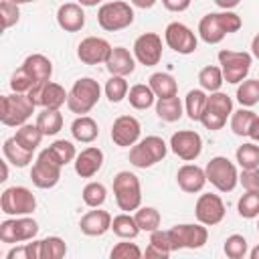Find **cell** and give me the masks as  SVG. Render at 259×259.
I'll return each mask as SVG.
<instances>
[{
  "label": "cell",
  "instance_id": "1",
  "mask_svg": "<svg viewBox=\"0 0 259 259\" xmlns=\"http://www.w3.org/2000/svg\"><path fill=\"white\" fill-rule=\"evenodd\" d=\"M243 26V20L239 14L233 10H223V12H208L200 18L198 22V34L206 45H217L221 42L227 34L237 32Z\"/></svg>",
  "mask_w": 259,
  "mask_h": 259
},
{
  "label": "cell",
  "instance_id": "2",
  "mask_svg": "<svg viewBox=\"0 0 259 259\" xmlns=\"http://www.w3.org/2000/svg\"><path fill=\"white\" fill-rule=\"evenodd\" d=\"M101 87L93 77H81L73 83L67 99V107L77 115H87L99 101Z\"/></svg>",
  "mask_w": 259,
  "mask_h": 259
},
{
  "label": "cell",
  "instance_id": "3",
  "mask_svg": "<svg viewBox=\"0 0 259 259\" xmlns=\"http://www.w3.org/2000/svg\"><path fill=\"white\" fill-rule=\"evenodd\" d=\"M34 103L26 93H12L2 95L0 99V121L8 127H20L28 123L30 115L34 113Z\"/></svg>",
  "mask_w": 259,
  "mask_h": 259
},
{
  "label": "cell",
  "instance_id": "4",
  "mask_svg": "<svg viewBox=\"0 0 259 259\" xmlns=\"http://www.w3.org/2000/svg\"><path fill=\"white\" fill-rule=\"evenodd\" d=\"M113 194L119 210L132 212L142 206V186L134 172L121 170L113 176Z\"/></svg>",
  "mask_w": 259,
  "mask_h": 259
},
{
  "label": "cell",
  "instance_id": "5",
  "mask_svg": "<svg viewBox=\"0 0 259 259\" xmlns=\"http://www.w3.org/2000/svg\"><path fill=\"white\" fill-rule=\"evenodd\" d=\"M168 154V146L160 136H146L130 148V164L136 168H150L162 162Z\"/></svg>",
  "mask_w": 259,
  "mask_h": 259
},
{
  "label": "cell",
  "instance_id": "6",
  "mask_svg": "<svg viewBox=\"0 0 259 259\" xmlns=\"http://www.w3.org/2000/svg\"><path fill=\"white\" fill-rule=\"evenodd\" d=\"M97 22L107 32H117L134 22V8L123 0L105 2L97 10Z\"/></svg>",
  "mask_w": 259,
  "mask_h": 259
},
{
  "label": "cell",
  "instance_id": "7",
  "mask_svg": "<svg viewBox=\"0 0 259 259\" xmlns=\"http://www.w3.org/2000/svg\"><path fill=\"white\" fill-rule=\"evenodd\" d=\"M251 63H253V55L245 51L223 49L219 53V65H221L223 77L227 83H233V85H239L241 81L247 79L251 71Z\"/></svg>",
  "mask_w": 259,
  "mask_h": 259
},
{
  "label": "cell",
  "instance_id": "8",
  "mask_svg": "<svg viewBox=\"0 0 259 259\" xmlns=\"http://www.w3.org/2000/svg\"><path fill=\"white\" fill-rule=\"evenodd\" d=\"M206 182H210L221 192H231L239 184V172L237 166L227 156H214L204 166Z\"/></svg>",
  "mask_w": 259,
  "mask_h": 259
},
{
  "label": "cell",
  "instance_id": "9",
  "mask_svg": "<svg viewBox=\"0 0 259 259\" xmlns=\"http://www.w3.org/2000/svg\"><path fill=\"white\" fill-rule=\"evenodd\" d=\"M231 113H233V99L223 91H214V93H208L206 97L200 123L206 130L217 132L227 123V117H231Z\"/></svg>",
  "mask_w": 259,
  "mask_h": 259
},
{
  "label": "cell",
  "instance_id": "10",
  "mask_svg": "<svg viewBox=\"0 0 259 259\" xmlns=\"http://www.w3.org/2000/svg\"><path fill=\"white\" fill-rule=\"evenodd\" d=\"M0 208L8 217H24L32 214L36 208V198L26 186H10L0 196Z\"/></svg>",
  "mask_w": 259,
  "mask_h": 259
},
{
  "label": "cell",
  "instance_id": "11",
  "mask_svg": "<svg viewBox=\"0 0 259 259\" xmlns=\"http://www.w3.org/2000/svg\"><path fill=\"white\" fill-rule=\"evenodd\" d=\"M168 237H170L172 251H178V249H200L208 239V231H206V225H202V223H196V225L182 223V225H174L168 231Z\"/></svg>",
  "mask_w": 259,
  "mask_h": 259
},
{
  "label": "cell",
  "instance_id": "12",
  "mask_svg": "<svg viewBox=\"0 0 259 259\" xmlns=\"http://www.w3.org/2000/svg\"><path fill=\"white\" fill-rule=\"evenodd\" d=\"M38 233V223L30 219L28 214L24 217H12L0 223V241L8 245L32 241Z\"/></svg>",
  "mask_w": 259,
  "mask_h": 259
},
{
  "label": "cell",
  "instance_id": "13",
  "mask_svg": "<svg viewBox=\"0 0 259 259\" xmlns=\"http://www.w3.org/2000/svg\"><path fill=\"white\" fill-rule=\"evenodd\" d=\"M61 164L51 156V152L45 148L40 154H38V158L34 160V164H32V170H30V180H32V184L36 186V188H42V190H47V188H53V186H57L59 184V180H61Z\"/></svg>",
  "mask_w": 259,
  "mask_h": 259
},
{
  "label": "cell",
  "instance_id": "14",
  "mask_svg": "<svg viewBox=\"0 0 259 259\" xmlns=\"http://www.w3.org/2000/svg\"><path fill=\"white\" fill-rule=\"evenodd\" d=\"M170 150L184 162H194L202 152V138L198 132L180 130L170 138Z\"/></svg>",
  "mask_w": 259,
  "mask_h": 259
},
{
  "label": "cell",
  "instance_id": "15",
  "mask_svg": "<svg viewBox=\"0 0 259 259\" xmlns=\"http://www.w3.org/2000/svg\"><path fill=\"white\" fill-rule=\"evenodd\" d=\"M164 40L178 55H190L196 51V45H198L196 34L182 22H170L164 30Z\"/></svg>",
  "mask_w": 259,
  "mask_h": 259
},
{
  "label": "cell",
  "instance_id": "16",
  "mask_svg": "<svg viewBox=\"0 0 259 259\" xmlns=\"http://www.w3.org/2000/svg\"><path fill=\"white\" fill-rule=\"evenodd\" d=\"M225 202L219 194H212V192H206V194H200L196 204H194V214H196V221L206 225V227H214L219 225L223 219H225Z\"/></svg>",
  "mask_w": 259,
  "mask_h": 259
},
{
  "label": "cell",
  "instance_id": "17",
  "mask_svg": "<svg viewBox=\"0 0 259 259\" xmlns=\"http://www.w3.org/2000/svg\"><path fill=\"white\" fill-rule=\"evenodd\" d=\"M134 57L144 67H154L162 59V38L156 32H144L134 42Z\"/></svg>",
  "mask_w": 259,
  "mask_h": 259
},
{
  "label": "cell",
  "instance_id": "18",
  "mask_svg": "<svg viewBox=\"0 0 259 259\" xmlns=\"http://www.w3.org/2000/svg\"><path fill=\"white\" fill-rule=\"evenodd\" d=\"M26 95L30 97V101L34 105L49 107V109H61L67 103V99H69V93L65 91V87L59 85V83H55V81H47V83L34 87Z\"/></svg>",
  "mask_w": 259,
  "mask_h": 259
},
{
  "label": "cell",
  "instance_id": "19",
  "mask_svg": "<svg viewBox=\"0 0 259 259\" xmlns=\"http://www.w3.org/2000/svg\"><path fill=\"white\" fill-rule=\"evenodd\" d=\"M111 45L101 38V36H87L79 42L77 47V57L81 63L85 65H99V63H105L109 53H111Z\"/></svg>",
  "mask_w": 259,
  "mask_h": 259
},
{
  "label": "cell",
  "instance_id": "20",
  "mask_svg": "<svg viewBox=\"0 0 259 259\" xmlns=\"http://www.w3.org/2000/svg\"><path fill=\"white\" fill-rule=\"evenodd\" d=\"M142 125L134 115H119L111 125V140L119 148H130L140 140Z\"/></svg>",
  "mask_w": 259,
  "mask_h": 259
},
{
  "label": "cell",
  "instance_id": "21",
  "mask_svg": "<svg viewBox=\"0 0 259 259\" xmlns=\"http://www.w3.org/2000/svg\"><path fill=\"white\" fill-rule=\"evenodd\" d=\"M57 24L65 32H79L85 26V12L79 2H65L57 10Z\"/></svg>",
  "mask_w": 259,
  "mask_h": 259
},
{
  "label": "cell",
  "instance_id": "22",
  "mask_svg": "<svg viewBox=\"0 0 259 259\" xmlns=\"http://www.w3.org/2000/svg\"><path fill=\"white\" fill-rule=\"evenodd\" d=\"M73 164H75V172L81 178H93L103 166V152L97 146H89L77 154Z\"/></svg>",
  "mask_w": 259,
  "mask_h": 259
},
{
  "label": "cell",
  "instance_id": "23",
  "mask_svg": "<svg viewBox=\"0 0 259 259\" xmlns=\"http://www.w3.org/2000/svg\"><path fill=\"white\" fill-rule=\"evenodd\" d=\"M176 182H178L180 190H184L188 194H194V192H200L204 188L206 172H204V168H200L196 164H184L176 172Z\"/></svg>",
  "mask_w": 259,
  "mask_h": 259
},
{
  "label": "cell",
  "instance_id": "24",
  "mask_svg": "<svg viewBox=\"0 0 259 259\" xmlns=\"http://www.w3.org/2000/svg\"><path fill=\"white\" fill-rule=\"evenodd\" d=\"M111 221L113 219H111V214L107 210L95 208V210H89L87 214L81 217L79 229L87 237H101V235H105L111 229Z\"/></svg>",
  "mask_w": 259,
  "mask_h": 259
},
{
  "label": "cell",
  "instance_id": "25",
  "mask_svg": "<svg viewBox=\"0 0 259 259\" xmlns=\"http://www.w3.org/2000/svg\"><path fill=\"white\" fill-rule=\"evenodd\" d=\"M22 69L24 73L34 81V87L51 81V75H53V63L49 61V57L40 55V53H34V55H28L22 63Z\"/></svg>",
  "mask_w": 259,
  "mask_h": 259
},
{
  "label": "cell",
  "instance_id": "26",
  "mask_svg": "<svg viewBox=\"0 0 259 259\" xmlns=\"http://www.w3.org/2000/svg\"><path fill=\"white\" fill-rule=\"evenodd\" d=\"M105 67L111 75H121V77H127L136 71V57L125 49V47H113L107 61H105Z\"/></svg>",
  "mask_w": 259,
  "mask_h": 259
},
{
  "label": "cell",
  "instance_id": "27",
  "mask_svg": "<svg viewBox=\"0 0 259 259\" xmlns=\"http://www.w3.org/2000/svg\"><path fill=\"white\" fill-rule=\"evenodd\" d=\"M71 134L77 142L81 144H91L99 136V125L93 117L89 115H77L71 123Z\"/></svg>",
  "mask_w": 259,
  "mask_h": 259
},
{
  "label": "cell",
  "instance_id": "28",
  "mask_svg": "<svg viewBox=\"0 0 259 259\" xmlns=\"http://www.w3.org/2000/svg\"><path fill=\"white\" fill-rule=\"evenodd\" d=\"M184 113V107H182V101L178 99V95L174 97H158L156 101V115L162 119V121H178Z\"/></svg>",
  "mask_w": 259,
  "mask_h": 259
},
{
  "label": "cell",
  "instance_id": "29",
  "mask_svg": "<svg viewBox=\"0 0 259 259\" xmlns=\"http://www.w3.org/2000/svg\"><path fill=\"white\" fill-rule=\"evenodd\" d=\"M2 152H4V158H6L12 166H16V168H24V166H28V164L32 162V152H28L26 148H22V146L14 140V136L8 138V140H4Z\"/></svg>",
  "mask_w": 259,
  "mask_h": 259
},
{
  "label": "cell",
  "instance_id": "30",
  "mask_svg": "<svg viewBox=\"0 0 259 259\" xmlns=\"http://www.w3.org/2000/svg\"><path fill=\"white\" fill-rule=\"evenodd\" d=\"M172 253V247H170V237H168V231H162V229H156L150 233V243L146 247V257H160V259H166L170 257Z\"/></svg>",
  "mask_w": 259,
  "mask_h": 259
},
{
  "label": "cell",
  "instance_id": "31",
  "mask_svg": "<svg viewBox=\"0 0 259 259\" xmlns=\"http://www.w3.org/2000/svg\"><path fill=\"white\" fill-rule=\"evenodd\" d=\"M148 85L152 87L156 97H174V95H178V83L170 73H154V75H150Z\"/></svg>",
  "mask_w": 259,
  "mask_h": 259
},
{
  "label": "cell",
  "instance_id": "32",
  "mask_svg": "<svg viewBox=\"0 0 259 259\" xmlns=\"http://www.w3.org/2000/svg\"><path fill=\"white\" fill-rule=\"evenodd\" d=\"M42 138H45V134L38 130L36 123H24V125L16 127V134H14V140H16L22 148H26L28 152H34V150L40 146Z\"/></svg>",
  "mask_w": 259,
  "mask_h": 259
},
{
  "label": "cell",
  "instance_id": "33",
  "mask_svg": "<svg viewBox=\"0 0 259 259\" xmlns=\"http://www.w3.org/2000/svg\"><path fill=\"white\" fill-rule=\"evenodd\" d=\"M36 125L45 136H55L63 130V115L59 109L42 107V111L36 115Z\"/></svg>",
  "mask_w": 259,
  "mask_h": 259
},
{
  "label": "cell",
  "instance_id": "34",
  "mask_svg": "<svg viewBox=\"0 0 259 259\" xmlns=\"http://www.w3.org/2000/svg\"><path fill=\"white\" fill-rule=\"evenodd\" d=\"M127 99H130V105L134 109H148L154 105L156 101V95L152 91L150 85H144V83H138L134 87H130L127 91Z\"/></svg>",
  "mask_w": 259,
  "mask_h": 259
},
{
  "label": "cell",
  "instance_id": "35",
  "mask_svg": "<svg viewBox=\"0 0 259 259\" xmlns=\"http://www.w3.org/2000/svg\"><path fill=\"white\" fill-rule=\"evenodd\" d=\"M111 231L119 237V239H136L140 233V227L136 223V217H132L130 212H121L117 217H113L111 221Z\"/></svg>",
  "mask_w": 259,
  "mask_h": 259
},
{
  "label": "cell",
  "instance_id": "36",
  "mask_svg": "<svg viewBox=\"0 0 259 259\" xmlns=\"http://www.w3.org/2000/svg\"><path fill=\"white\" fill-rule=\"evenodd\" d=\"M198 83H200V89H204L208 93L221 91V85L225 83V77H223L221 67H217V65L202 67L200 73H198Z\"/></svg>",
  "mask_w": 259,
  "mask_h": 259
},
{
  "label": "cell",
  "instance_id": "37",
  "mask_svg": "<svg viewBox=\"0 0 259 259\" xmlns=\"http://www.w3.org/2000/svg\"><path fill=\"white\" fill-rule=\"evenodd\" d=\"M206 91L204 89H190L186 93V99H184V109L188 113V117L192 121H200V115L204 111V105H206Z\"/></svg>",
  "mask_w": 259,
  "mask_h": 259
},
{
  "label": "cell",
  "instance_id": "38",
  "mask_svg": "<svg viewBox=\"0 0 259 259\" xmlns=\"http://www.w3.org/2000/svg\"><path fill=\"white\" fill-rule=\"evenodd\" d=\"M255 117H257V113L251 111L249 107H241V109L233 111L231 113V130H233V134L235 136H241V138L243 136H249Z\"/></svg>",
  "mask_w": 259,
  "mask_h": 259
},
{
  "label": "cell",
  "instance_id": "39",
  "mask_svg": "<svg viewBox=\"0 0 259 259\" xmlns=\"http://www.w3.org/2000/svg\"><path fill=\"white\" fill-rule=\"evenodd\" d=\"M237 101L241 107H253L259 103V79H245L237 87Z\"/></svg>",
  "mask_w": 259,
  "mask_h": 259
},
{
  "label": "cell",
  "instance_id": "40",
  "mask_svg": "<svg viewBox=\"0 0 259 259\" xmlns=\"http://www.w3.org/2000/svg\"><path fill=\"white\" fill-rule=\"evenodd\" d=\"M237 164L241 166V170L245 168H259V146L257 142H245L237 148L235 152Z\"/></svg>",
  "mask_w": 259,
  "mask_h": 259
},
{
  "label": "cell",
  "instance_id": "41",
  "mask_svg": "<svg viewBox=\"0 0 259 259\" xmlns=\"http://www.w3.org/2000/svg\"><path fill=\"white\" fill-rule=\"evenodd\" d=\"M134 217H136V223H138L140 231L152 233V231L160 229V221H162V217H160L158 208H154V206H140V208L136 210Z\"/></svg>",
  "mask_w": 259,
  "mask_h": 259
},
{
  "label": "cell",
  "instance_id": "42",
  "mask_svg": "<svg viewBox=\"0 0 259 259\" xmlns=\"http://www.w3.org/2000/svg\"><path fill=\"white\" fill-rule=\"evenodd\" d=\"M127 91H130V85H127L125 77H121V75H111L105 83V97L111 103H119L121 99H125Z\"/></svg>",
  "mask_w": 259,
  "mask_h": 259
},
{
  "label": "cell",
  "instance_id": "43",
  "mask_svg": "<svg viewBox=\"0 0 259 259\" xmlns=\"http://www.w3.org/2000/svg\"><path fill=\"white\" fill-rule=\"evenodd\" d=\"M47 150L51 152V156H53L61 166H67L69 162H73V160L77 158L75 146H73V142H69V140H57V142H53Z\"/></svg>",
  "mask_w": 259,
  "mask_h": 259
},
{
  "label": "cell",
  "instance_id": "44",
  "mask_svg": "<svg viewBox=\"0 0 259 259\" xmlns=\"http://www.w3.org/2000/svg\"><path fill=\"white\" fill-rule=\"evenodd\" d=\"M237 210L243 219L259 217V190H245V194L237 202Z\"/></svg>",
  "mask_w": 259,
  "mask_h": 259
},
{
  "label": "cell",
  "instance_id": "45",
  "mask_svg": "<svg viewBox=\"0 0 259 259\" xmlns=\"http://www.w3.org/2000/svg\"><path fill=\"white\" fill-rule=\"evenodd\" d=\"M81 196H83V202H85L87 206L99 208V206L105 202V198H107V188H105L101 182H89V184H85Z\"/></svg>",
  "mask_w": 259,
  "mask_h": 259
},
{
  "label": "cell",
  "instance_id": "46",
  "mask_svg": "<svg viewBox=\"0 0 259 259\" xmlns=\"http://www.w3.org/2000/svg\"><path fill=\"white\" fill-rule=\"evenodd\" d=\"M67 253V243L61 237H47L40 241V259H61Z\"/></svg>",
  "mask_w": 259,
  "mask_h": 259
},
{
  "label": "cell",
  "instance_id": "47",
  "mask_svg": "<svg viewBox=\"0 0 259 259\" xmlns=\"http://www.w3.org/2000/svg\"><path fill=\"white\" fill-rule=\"evenodd\" d=\"M225 255L229 259H243L245 255H249V243L243 235H231L225 239Z\"/></svg>",
  "mask_w": 259,
  "mask_h": 259
},
{
  "label": "cell",
  "instance_id": "48",
  "mask_svg": "<svg viewBox=\"0 0 259 259\" xmlns=\"http://www.w3.org/2000/svg\"><path fill=\"white\" fill-rule=\"evenodd\" d=\"M6 259H40V241L22 243L6 253Z\"/></svg>",
  "mask_w": 259,
  "mask_h": 259
},
{
  "label": "cell",
  "instance_id": "49",
  "mask_svg": "<svg viewBox=\"0 0 259 259\" xmlns=\"http://www.w3.org/2000/svg\"><path fill=\"white\" fill-rule=\"evenodd\" d=\"M109 257H111V259H140V257H142V249H140L136 243L121 241V243L113 245Z\"/></svg>",
  "mask_w": 259,
  "mask_h": 259
},
{
  "label": "cell",
  "instance_id": "50",
  "mask_svg": "<svg viewBox=\"0 0 259 259\" xmlns=\"http://www.w3.org/2000/svg\"><path fill=\"white\" fill-rule=\"evenodd\" d=\"M10 89L14 93H30L34 89V81L24 73V69H16L10 77Z\"/></svg>",
  "mask_w": 259,
  "mask_h": 259
},
{
  "label": "cell",
  "instance_id": "51",
  "mask_svg": "<svg viewBox=\"0 0 259 259\" xmlns=\"http://www.w3.org/2000/svg\"><path fill=\"white\" fill-rule=\"evenodd\" d=\"M0 16H2V26L4 28L14 26L18 22V18H20L18 4H14L12 0H2V4H0Z\"/></svg>",
  "mask_w": 259,
  "mask_h": 259
},
{
  "label": "cell",
  "instance_id": "52",
  "mask_svg": "<svg viewBox=\"0 0 259 259\" xmlns=\"http://www.w3.org/2000/svg\"><path fill=\"white\" fill-rule=\"evenodd\" d=\"M239 182L245 190H259V168H245L239 174Z\"/></svg>",
  "mask_w": 259,
  "mask_h": 259
},
{
  "label": "cell",
  "instance_id": "53",
  "mask_svg": "<svg viewBox=\"0 0 259 259\" xmlns=\"http://www.w3.org/2000/svg\"><path fill=\"white\" fill-rule=\"evenodd\" d=\"M192 0H162L164 8L170 10V12H184L188 6H190Z\"/></svg>",
  "mask_w": 259,
  "mask_h": 259
},
{
  "label": "cell",
  "instance_id": "54",
  "mask_svg": "<svg viewBox=\"0 0 259 259\" xmlns=\"http://www.w3.org/2000/svg\"><path fill=\"white\" fill-rule=\"evenodd\" d=\"M239 2H241V0H214V4H217L219 8H223V10H233Z\"/></svg>",
  "mask_w": 259,
  "mask_h": 259
},
{
  "label": "cell",
  "instance_id": "55",
  "mask_svg": "<svg viewBox=\"0 0 259 259\" xmlns=\"http://www.w3.org/2000/svg\"><path fill=\"white\" fill-rule=\"evenodd\" d=\"M249 138H251L253 142H257V144H259V115L255 117V121H253V125H251V132H249Z\"/></svg>",
  "mask_w": 259,
  "mask_h": 259
},
{
  "label": "cell",
  "instance_id": "56",
  "mask_svg": "<svg viewBox=\"0 0 259 259\" xmlns=\"http://www.w3.org/2000/svg\"><path fill=\"white\" fill-rule=\"evenodd\" d=\"M130 2H132L136 8H144V10H146V8H152L158 0H130Z\"/></svg>",
  "mask_w": 259,
  "mask_h": 259
},
{
  "label": "cell",
  "instance_id": "57",
  "mask_svg": "<svg viewBox=\"0 0 259 259\" xmlns=\"http://www.w3.org/2000/svg\"><path fill=\"white\" fill-rule=\"evenodd\" d=\"M251 55L255 59H259V34H255L253 40H251Z\"/></svg>",
  "mask_w": 259,
  "mask_h": 259
},
{
  "label": "cell",
  "instance_id": "58",
  "mask_svg": "<svg viewBox=\"0 0 259 259\" xmlns=\"http://www.w3.org/2000/svg\"><path fill=\"white\" fill-rule=\"evenodd\" d=\"M81 6H97V4H101L103 0H77Z\"/></svg>",
  "mask_w": 259,
  "mask_h": 259
},
{
  "label": "cell",
  "instance_id": "59",
  "mask_svg": "<svg viewBox=\"0 0 259 259\" xmlns=\"http://www.w3.org/2000/svg\"><path fill=\"white\" fill-rule=\"evenodd\" d=\"M6 178H8V160H6V162H2V178H0V180L4 182Z\"/></svg>",
  "mask_w": 259,
  "mask_h": 259
},
{
  "label": "cell",
  "instance_id": "60",
  "mask_svg": "<svg viewBox=\"0 0 259 259\" xmlns=\"http://www.w3.org/2000/svg\"><path fill=\"white\" fill-rule=\"evenodd\" d=\"M249 257H251V259H259V245H257L255 249L249 251Z\"/></svg>",
  "mask_w": 259,
  "mask_h": 259
},
{
  "label": "cell",
  "instance_id": "61",
  "mask_svg": "<svg viewBox=\"0 0 259 259\" xmlns=\"http://www.w3.org/2000/svg\"><path fill=\"white\" fill-rule=\"evenodd\" d=\"M12 2L20 6V4H28V2H36V0H12Z\"/></svg>",
  "mask_w": 259,
  "mask_h": 259
},
{
  "label": "cell",
  "instance_id": "62",
  "mask_svg": "<svg viewBox=\"0 0 259 259\" xmlns=\"http://www.w3.org/2000/svg\"><path fill=\"white\" fill-rule=\"evenodd\" d=\"M257 233H259V223H257Z\"/></svg>",
  "mask_w": 259,
  "mask_h": 259
}]
</instances>
